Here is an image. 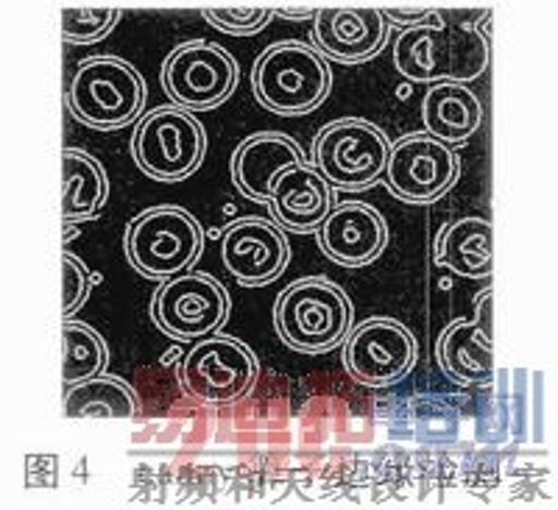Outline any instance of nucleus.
<instances>
[{"instance_id":"obj_1","label":"nucleus","mask_w":558,"mask_h":510,"mask_svg":"<svg viewBox=\"0 0 558 510\" xmlns=\"http://www.w3.org/2000/svg\"><path fill=\"white\" fill-rule=\"evenodd\" d=\"M492 45L477 37L472 23L461 26L402 28L393 42V68L413 84L472 82L488 68Z\"/></svg>"},{"instance_id":"obj_2","label":"nucleus","mask_w":558,"mask_h":510,"mask_svg":"<svg viewBox=\"0 0 558 510\" xmlns=\"http://www.w3.org/2000/svg\"><path fill=\"white\" fill-rule=\"evenodd\" d=\"M355 309L336 282L305 277L277 296L274 327L279 340L299 354H324L341 347Z\"/></svg>"},{"instance_id":"obj_3","label":"nucleus","mask_w":558,"mask_h":510,"mask_svg":"<svg viewBox=\"0 0 558 510\" xmlns=\"http://www.w3.org/2000/svg\"><path fill=\"white\" fill-rule=\"evenodd\" d=\"M252 89L268 112L299 118L327 101L332 89V70L313 45L286 39L268 45L257 57Z\"/></svg>"},{"instance_id":"obj_4","label":"nucleus","mask_w":558,"mask_h":510,"mask_svg":"<svg viewBox=\"0 0 558 510\" xmlns=\"http://www.w3.org/2000/svg\"><path fill=\"white\" fill-rule=\"evenodd\" d=\"M146 98L143 73L121 57L84 59L68 89L70 112L98 132H114L134 123L146 107Z\"/></svg>"},{"instance_id":"obj_5","label":"nucleus","mask_w":558,"mask_h":510,"mask_svg":"<svg viewBox=\"0 0 558 510\" xmlns=\"http://www.w3.org/2000/svg\"><path fill=\"white\" fill-rule=\"evenodd\" d=\"M123 248L134 271L148 279H171L187 271L204 252V229L184 207L159 204L129 221Z\"/></svg>"},{"instance_id":"obj_6","label":"nucleus","mask_w":558,"mask_h":510,"mask_svg":"<svg viewBox=\"0 0 558 510\" xmlns=\"http://www.w3.org/2000/svg\"><path fill=\"white\" fill-rule=\"evenodd\" d=\"M207 154V132L187 109L157 107L140 118L132 134V157L148 179L182 182L193 177Z\"/></svg>"},{"instance_id":"obj_7","label":"nucleus","mask_w":558,"mask_h":510,"mask_svg":"<svg viewBox=\"0 0 558 510\" xmlns=\"http://www.w3.org/2000/svg\"><path fill=\"white\" fill-rule=\"evenodd\" d=\"M386 132L375 126L372 120L341 118L332 120L313 143V168L327 179L332 190H357L375 187L383 179L388 159Z\"/></svg>"},{"instance_id":"obj_8","label":"nucleus","mask_w":558,"mask_h":510,"mask_svg":"<svg viewBox=\"0 0 558 510\" xmlns=\"http://www.w3.org/2000/svg\"><path fill=\"white\" fill-rule=\"evenodd\" d=\"M241 70L235 57L207 39H187L168 53L162 64V87L177 107L207 112L235 93Z\"/></svg>"},{"instance_id":"obj_9","label":"nucleus","mask_w":558,"mask_h":510,"mask_svg":"<svg viewBox=\"0 0 558 510\" xmlns=\"http://www.w3.org/2000/svg\"><path fill=\"white\" fill-rule=\"evenodd\" d=\"M257 357L232 335H207L182 360L184 391L209 408H227L252 391Z\"/></svg>"},{"instance_id":"obj_10","label":"nucleus","mask_w":558,"mask_h":510,"mask_svg":"<svg viewBox=\"0 0 558 510\" xmlns=\"http://www.w3.org/2000/svg\"><path fill=\"white\" fill-rule=\"evenodd\" d=\"M229 293L216 277L182 271L162 279L151 299V318L168 338L202 340L216 335L229 318Z\"/></svg>"},{"instance_id":"obj_11","label":"nucleus","mask_w":558,"mask_h":510,"mask_svg":"<svg viewBox=\"0 0 558 510\" xmlns=\"http://www.w3.org/2000/svg\"><path fill=\"white\" fill-rule=\"evenodd\" d=\"M416 338L397 318L375 315L343 338V368L363 388H391L416 366Z\"/></svg>"},{"instance_id":"obj_12","label":"nucleus","mask_w":558,"mask_h":510,"mask_svg":"<svg viewBox=\"0 0 558 510\" xmlns=\"http://www.w3.org/2000/svg\"><path fill=\"white\" fill-rule=\"evenodd\" d=\"M461 173L456 151L427 132H411L391 143L383 182L405 204H433L456 184Z\"/></svg>"},{"instance_id":"obj_13","label":"nucleus","mask_w":558,"mask_h":510,"mask_svg":"<svg viewBox=\"0 0 558 510\" xmlns=\"http://www.w3.org/2000/svg\"><path fill=\"white\" fill-rule=\"evenodd\" d=\"M221 259L238 282L246 288H263L286 274L291 263V243L286 229H279L274 221L246 215L223 229Z\"/></svg>"},{"instance_id":"obj_14","label":"nucleus","mask_w":558,"mask_h":510,"mask_svg":"<svg viewBox=\"0 0 558 510\" xmlns=\"http://www.w3.org/2000/svg\"><path fill=\"white\" fill-rule=\"evenodd\" d=\"M316 232L322 252L343 268L372 265L388 246L386 218L363 202L336 204Z\"/></svg>"},{"instance_id":"obj_15","label":"nucleus","mask_w":558,"mask_h":510,"mask_svg":"<svg viewBox=\"0 0 558 510\" xmlns=\"http://www.w3.org/2000/svg\"><path fill=\"white\" fill-rule=\"evenodd\" d=\"M266 204L279 229L311 234L336 207V190L313 168V162L302 159L274 179Z\"/></svg>"},{"instance_id":"obj_16","label":"nucleus","mask_w":558,"mask_h":510,"mask_svg":"<svg viewBox=\"0 0 558 510\" xmlns=\"http://www.w3.org/2000/svg\"><path fill=\"white\" fill-rule=\"evenodd\" d=\"M388 39L380 9H318L313 14V42L322 57L341 64L375 59Z\"/></svg>"},{"instance_id":"obj_17","label":"nucleus","mask_w":558,"mask_h":510,"mask_svg":"<svg viewBox=\"0 0 558 510\" xmlns=\"http://www.w3.org/2000/svg\"><path fill=\"white\" fill-rule=\"evenodd\" d=\"M438 368L458 385H492L497 374L495 338L492 329L475 318H456L438 335L436 343Z\"/></svg>"},{"instance_id":"obj_18","label":"nucleus","mask_w":558,"mask_h":510,"mask_svg":"<svg viewBox=\"0 0 558 510\" xmlns=\"http://www.w3.org/2000/svg\"><path fill=\"white\" fill-rule=\"evenodd\" d=\"M302 159L305 151L293 137L282 132H257L232 154V182L248 202L266 204L274 179Z\"/></svg>"},{"instance_id":"obj_19","label":"nucleus","mask_w":558,"mask_h":510,"mask_svg":"<svg viewBox=\"0 0 558 510\" xmlns=\"http://www.w3.org/2000/svg\"><path fill=\"white\" fill-rule=\"evenodd\" d=\"M438 268L463 279H488L495 274V232L486 218H458L438 229L433 243Z\"/></svg>"},{"instance_id":"obj_20","label":"nucleus","mask_w":558,"mask_h":510,"mask_svg":"<svg viewBox=\"0 0 558 510\" xmlns=\"http://www.w3.org/2000/svg\"><path fill=\"white\" fill-rule=\"evenodd\" d=\"M422 120L430 137L456 148L470 143L483 126V104L470 84L436 82L422 98Z\"/></svg>"},{"instance_id":"obj_21","label":"nucleus","mask_w":558,"mask_h":510,"mask_svg":"<svg viewBox=\"0 0 558 510\" xmlns=\"http://www.w3.org/2000/svg\"><path fill=\"white\" fill-rule=\"evenodd\" d=\"M109 198V179L104 165L82 148L62 151V218L82 223L96 218Z\"/></svg>"},{"instance_id":"obj_22","label":"nucleus","mask_w":558,"mask_h":510,"mask_svg":"<svg viewBox=\"0 0 558 510\" xmlns=\"http://www.w3.org/2000/svg\"><path fill=\"white\" fill-rule=\"evenodd\" d=\"M62 413L68 418H134L137 397L112 374H96L82 382L68 385L62 399Z\"/></svg>"},{"instance_id":"obj_23","label":"nucleus","mask_w":558,"mask_h":510,"mask_svg":"<svg viewBox=\"0 0 558 510\" xmlns=\"http://www.w3.org/2000/svg\"><path fill=\"white\" fill-rule=\"evenodd\" d=\"M109 349L101 335L89 324L68 321L62 324V379L64 388L82 379L96 377L107 368Z\"/></svg>"},{"instance_id":"obj_24","label":"nucleus","mask_w":558,"mask_h":510,"mask_svg":"<svg viewBox=\"0 0 558 510\" xmlns=\"http://www.w3.org/2000/svg\"><path fill=\"white\" fill-rule=\"evenodd\" d=\"M121 17V9H62V39L73 45L101 42Z\"/></svg>"},{"instance_id":"obj_25","label":"nucleus","mask_w":558,"mask_h":510,"mask_svg":"<svg viewBox=\"0 0 558 510\" xmlns=\"http://www.w3.org/2000/svg\"><path fill=\"white\" fill-rule=\"evenodd\" d=\"M204 17L218 32L232 34V37H252L271 23L274 9H207Z\"/></svg>"},{"instance_id":"obj_26","label":"nucleus","mask_w":558,"mask_h":510,"mask_svg":"<svg viewBox=\"0 0 558 510\" xmlns=\"http://www.w3.org/2000/svg\"><path fill=\"white\" fill-rule=\"evenodd\" d=\"M93 293V277H89L87 265L78 257L64 252L62 254V315L70 318L73 313L84 307V302Z\"/></svg>"},{"instance_id":"obj_27","label":"nucleus","mask_w":558,"mask_h":510,"mask_svg":"<svg viewBox=\"0 0 558 510\" xmlns=\"http://www.w3.org/2000/svg\"><path fill=\"white\" fill-rule=\"evenodd\" d=\"M383 17L388 20V26L413 28V26H438L445 23V14L438 9H386Z\"/></svg>"},{"instance_id":"obj_28","label":"nucleus","mask_w":558,"mask_h":510,"mask_svg":"<svg viewBox=\"0 0 558 510\" xmlns=\"http://www.w3.org/2000/svg\"><path fill=\"white\" fill-rule=\"evenodd\" d=\"M313 9H274V17H282V20H313Z\"/></svg>"}]
</instances>
